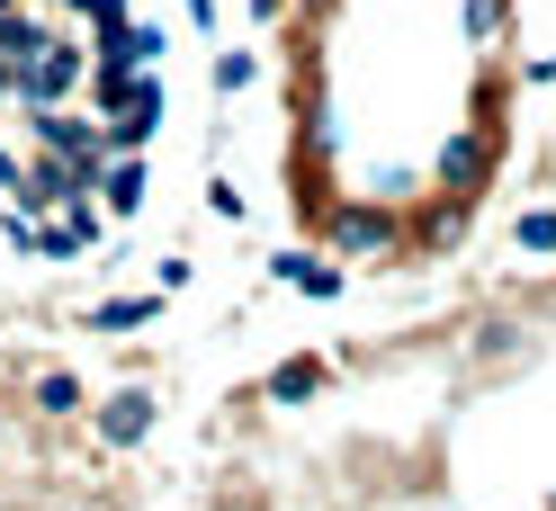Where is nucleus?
<instances>
[{"label":"nucleus","mask_w":556,"mask_h":511,"mask_svg":"<svg viewBox=\"0 0 556 511\" xmlns=\"http://www.w3.org/2000/svg\"><path fill=\"white\" fill-rule=\"evenodd\" d=\"M494 162H503V117H476L467 135H448V144H440V162H431V189H448V197H484Z\"/></svg>","instance_id":"nucleus-1"},{"label":"nucleus","mask_w":556,"mask_h":511,"mask_svg":"<svg viewBox=\"0 0 556 511\" xmlns=\"http://www.w3.org/2000/svg\"><path fill=\"white\" fill-rule=\"evenodd\" d=\"M324 252L332 260H377V252H404V216L395 207H324L315 216Z\"/></svg>","instance_id":"nucleus-2"},{"label":"nucleus","mask_w":556,"mask_h":511,"mask_svg":"<svg viewBox=\"0 0 556 511\" xmlns=\"http://www.w3.org/2000/svg\"><path fill=\"white\" fill-rule=\"evenodd\" d=\"M90 46H73V37H54L37 63L18 73V108H73V90H90Z\"/></svg>","instance_id":"nucleus-3"},{"label":"nucleus","mask_w":556,"mask_h":511,"mask_svg":"<svg viewBox=\"0 0 556 511\" xmlns=\"http://www.w3.org/2000/svg\"><path fill=\"white\" fill-rule=\"evenodd\" d=\"M81 197H90V189L73 180V162L27 144V180L10 189V207H18V216H63V207H81Z\"/></svg>","instance_id":"nucleus-4"},{"label":"nucleus","mask_w":556,"mask_h":511,"mask_svg":"<svg viewBox=\"0 0 556 511\" xmlns=\"http://www.w3.org/2000/svg\"><path fill=\"white\" fill-rule=\"evenodd\" d=\"M153 135H162V81L144 73L117 108H99V144H109V153H144Z\"/></svg>","instance_id":"nucleus-5"},{"label":"nucleus","mask_w":556,"mask_h":511,"mask_svg":"<svg viewBox=\"0 0 556 511\" xmlns=\"http://www.w3.org/2000/svg\"><path fill=\"white\" fill-rule=\"evenodd\" d=\"M153 422H162V404H153L144 386H117V395H109V404L90 413V431H99V449H109V458L144 449V439H153Z\"/></svg>","instance_id":"nucleus-6"},{"label":"nucleus","mask_w":556,"mask_h":511,"mask_svg":"<svg viewBox=\"0 0 556 511\" xmlns=\"http://www.w3.org/2000/svg\"><path fill=\"white\" fill-rule=\"evenodd\" d=\"M324 386H332V359L324 350H296V359H278L261 378V404H315Z\"/></svg>","instance_id":"nucleus-7"},{"label":"nucleus","mask_w":556,"mask_h":511,"mask_svg":"<svg viewBox=\"0 0 556 511\" xmlns=\"http://www.w3.org/2000/svg\"><path fill=\"white\" fill-rule=\"evenodd\" d=\"M269 279L296 288V296H341V288H351V269H341V260H315V252H269Z\"/></svg>","instance_id":"nucleus-8"},{"label":"nucleus","mask_w":556,"mask_h":511,"mask_svg":"<svg viewBox=\"0 0 556 511\" xmlns=\"http://www.w3.org/2000/svg\"><path fill=\"white\" fill-rule=\"evenodd\" d=\"M476 225V197H448V189H431V216H422V233H413V252L422 260H440V252H458V233Z\"/></svg>","instance_id":"nucleus-9"},{"label":"nucleus","mask_w":556,"mask_h":511,"mask_svg":"<svg viewBox=\"0 0 556 511\" xmlns=\"http://www.w3.org/2000/svg\"><path fill=\"white\" fill-rule=\"evenodd\" d=\"M27 404H37V422H73L90 395H81L73 368H27Z\"/></svg>","instance_id":"nucleus-10"},{"label":"nucleus","mask_w":556,"mask_h":511,"mask_svg":"<svg viewBox=\"0 0 556 511\" xmlns=\"http://www.w3.org/2000/svg\"><path fill=\"white\" fill-rule=\"evenodd\" d=\"M144 162H135V153H109V180H99V197H109V225H126L135 207H144Z\"/></svg>","instance_id":"nucleus-11"},{"label":"nucleus","mask_w":556,"mask_h":511,"mask_svg":"<svg viewBox=\"0 0 556 511\" xmlns=\"http://www.w3.org/2000/svg\"><path fill=\"white\" fill-rule=\"evenodd\" d=\"M162 315V288H144V296H99L90 305V332H144Z\"/></svg>","instance_id":"nucleus-12"},{"label":"nucleus","mask_w":556,"mask_h":511,"mask_svg":"<svg viewBox=\"0 0 556 511\" xmlns=\"http://www.w3.org/2000/svg\"><path fill=\"white\" fill-rule=\"evenodd\" d=\"M458 27H467V46H503L511 0H458Z\"/></svg>","instance_id":"nucleus-13"},{"label":"nucleus","mask_w":556,"mask_h":511,"mask_svg":"<svg viewBox=\"0 0 556 511\" xmlns=\"http://www.w3.org/2000/svg\"><path fill=\"white\" fill-rule=\"evenodd\" d=\"M206 81H216V99H242V90L261 81V54H252V46H225V54H216V73H206Z\"/></svg>","instance_id":"nucleus-14"},{"label":"nucleus","mask_w":556,"mask_h":511,"mask_svg":"<svg viewBox=\"0 0 556 511\" xmlns=\"http://www.w3.org/2000/svg\"><path fill=\"white\" fill-rule=\"evenodd\" d=\"M511 243L530 252V260H556V207H530V216L511 225Z\"/></svg>","instance_id":"nucleus-15"},{"label":"nucleus","mask_w":556,"mask_h":511,"mask_svg":"<svg viewBox=\"0 0 556 511\" xmlns=\"http://www.w3.org/2000/svg\"><path fill=\"white\" fill-rule=\"evenodd\" d=\"M206 207H216V216H225V225H242V216H252V197H242V189H233V180H206Z\"/></svg>","instance_id":"nucleus-16"},{"label":"nucleus","mask_w":556,"mask_h":511,"mask_svg":"<svg viewBox=\"0 0 556 511\" xmlns=\"http://www.w3.org/2000/svg\"><path fill=\"white\" fill-rule=\"evenodd\" d=\"M189 279H198V260H189V252H170V260H153V288H162V296H180Z\"/></svg>","instance_id":"nucleus-17"},{"label":"nucleus","mask_w":556,"mask_h":511,"mask_svg":"<svg viewBox=\"0 0 556 511\" xmlns=\"http://www.w3.org/2000/svg\"><path fill=\"white\" fill-rule=\"evenodd\" d=\"M476 350H484V359H511V350H520V332H511V323H484Z\"/></svg>","instance_id":"nucleus-18"},{"label":"nucleus","mask_w":556,"mask_h":511,"mask_svg":"<svg viewBox=\"0 0 556 511\" xmlns=\"http://www.w3.org/2000/svg\"><path fill=\"white\" fill-rule=\"evenodd\" d=\"M520 81H530V90H556V54H530V63H520Z\"/></svg>","instance_id":"nucleus-19"},{"label":"nucleus","mask_w":556,"mask_h":511,"mask_svg":"<svg viewBox=\"0 0 556 511\" xmlns=\"http://www.w3.org/2000/svg\"><path fill=\"white\" fill-rule=\"evenodd\" d=\"M18 180H27V153H10V144H0V197H10Z\"/></svg>","instance_id":"nucleus-20"},{"label":"nucleus","mask_w":556,"mask_h":511,"mask_svg":"<svg viewBox=\"0 0 556 511\" xmlns=\"http://www.w3.org/2000/svg\"><path fill=\"white\" fill-rule=\"evenodd\" d=\"M180 10H189V27H198V37L216 27V0H180Z\"/></svg>","instance_id":"nucleus-21"},{"label":"nucleus","mask_w":556,"mask_h":511,"mask_svg":"<svg viewBox=\"0 0 556 511\" xmlns=\"http://www.w3.org/2000/svg\"><path fill=\"white\" fill-rule=\"evenodd\" d=\"M252 18H288V0H252Z\"/></svg>","instance_id":"nucleus-22"},{"label":"nucleus","mask_w":556,"mask_h":511,"mask_svg":"<svg viewBox=\"0 0 556 511\" xmlns=\"http://www.w3.org/2000/svg\"><path fill=\"white\" fill-rule=\"evenodd\" d=\"M0 10H18V0H0Z\"/></svg>","instance_id":"nucleus-23"}]
</instances>
